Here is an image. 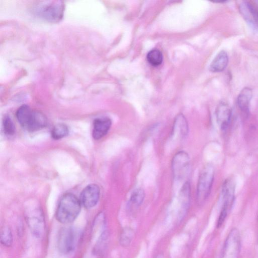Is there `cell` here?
I'll use <instances>...</instances> for the list:
<instances>
[{"label": "cell", "mask_w": 258, "mask_h": 258, "mask_svg": "<svg viewBox=\"0 0 258 258\" xmlns=\"http://www.w3.org/2000/svg\"><path fill=\"white\" fill-rule=\"evenodd\" d=\"M232 116L230 106L224 102H220L216 109L217 123L221 130L224 131L228 127Z\"/></svg>", "instance_id": "obj_11"}, {"label": "cell", "mask_w": 258, "mask_h": 258, "mask_svg": "<svg viewBox=\"0 0 258 258\" xmlns=\"http://www.w3.org/2000/svg\"><path fill=\"white\" fill-rule=\"evenodd\" d=\"M135 236L134 230L131 227H126L121 231L119 237V242L120 245L123 247H128Z\"/></svg>", "instance_id": "obj_17"}, {"label": "cell", "mask_w": 258, "mask_h": 258, "mask_svg": "<svg viewBox=\"0 0 258 258\" xmlns=\"http://www.w3.org/2000/svg\"><path fill=\"white\" fill-rule=\"evenodd\" d=\"M111 120L107 117L96 118L93 122L92 137L95 140H99L105 136L111 126Z\"/></svg>", "instance_id": "obj_12"}, {"label": "cell", "mask_w": 258, "mask_h": 258, "mask_svg": "<svg viewBox=\"0 0 258 258\" xmlns=\"http://www.w3.org/2000/svg\"><path fill=\"white\" fill-rule=\"evenodd\" d=\"M148 62L153 67L160 66L163 61L162 52L157 49H153L147 55Z\"/></svg>", "instance_id": "obj_18"}, {"label": "cell", "mask_w": 258, "mask_h": 258, "mask_svg": "<svg viewBox=\"0 0 258 258\" xmlns=\"http://www.w3.org/2000/svg\"><path fill=\"white\" fill-rule=\"evenodd\" d=\"M99 187L95 184L87 186L80 195L81 204L87 209H91L97 204L100 198Z\"/></svg>", "instance_id": "obj_9"}, {"label": "cell", "mask_w": 258, "mask_h": 258, "mask_svg": "<svg viewBox=\"0 0 258 258\" xmlns=\"http://www.w3.org/2000/svg\"><path fill=\"white\" fill-rule=\"evenodd\" d=\"M64 9L63 3L60 1H42L35 8L36 13L39 17L51 22L61 20Z\"/></svg>", "instance_id": "obj_3"}, {"label": "cell", "mask_w": 258, "mask_h": 258, "mask_svg": "<svg viewBox=\"0 0 258 258\" xmlns=\"http://www.w3.org/2000/svg\"><path fill=\"white\" fill-rule=\"evenodd\" d=\"M76 230L72 227H65L59 231L57 237V247L60 253L68 254L75 248L78 240Z\"/></svg>", "instance_id": "obj_5"}, {"label": "cell", "mask_w": 258, "mask_h": 258, "mask_svg": "<svg viewBox=\"0 0 258 258\" xmlns=\"http://www.w3.org/2000/svg\"><path fill=\"white\" fill-rule=\"evenodd\" d=\"M228 63V56L227 52L222 50L215 57L210 64V71L213 73L222 72L226 68Z\"/></svg>", "instance_id": "obj_16"}, {"label": "cell", "mask_w": 258, "mask_h": 258, "mask_svg": "<svg viewBox=\"0 0 258 258\" xmlns=\"http://www.w3.org/2000/svg\"><path fill=\"white\" fill-rule=\"evenodd\" d=\"M190 163L189 156L185 151H180L174 155L171 162V169L175 179L180 180L187 176Z\"/></svg>", "instance_id": "obj_6"}, {"label": "cell", "mask_w": 258, "mask_h": 258, "mask_svg": "<svg viewBox=\"0 0 258 258\" xmlns=\"http://www.w3.org/2000/svg\"><path fill=\"white\" fill-rule=\"evenodd\" d=\"M4 130L8 136H12L15 132V126L10 117H6L3 121Z\"/></svg>", "instance_id": "obj_22"}, {"label": "cell", "mask_w": 258, "mask_h": 258, "mask_svg": "<svg viewBox=\"0 0 258 258\" xmlns=\"http://www.w3.org/2000/svg\"><path fill=\"white\" fill-rule=\"evenodd\" d=\"M69 134L68 126L63 123H58L54 126L51 131V137L54 140L61 139Z\"/></svg>", "instance_id": "obj_20"}, {"label": "cell", "mask_w": 258, "mask_h": 258, "mask_svg": "<svg viewBox=\"0 0 258 258\" xmlns=\"http://www.w3.org/2000/svg\"><path fill=\"white\" fill-rule=\"evenodd\" d=\"M27 224L31 233L36 237H42L45 230V224L42 212L36 208L28 210L26 213Z\"/></svg>", "instance_id": "obj_7"}, {"label": "cell", "mask_w": 258, "mask_h": 258, "mask_svg": "<svg viewBox=\"0 0 258 258\" xmlns=\"http://www.w3.org/2000/svg\"><path fill=\"white\" fill-rule=\"evenodd\" d=\"M145 196L144 189L142 188L135 189L132 193L130 203L131 205L135 207H139L143 203Z\"/></svg>", "instance_id": "obj_19"}, {"label": "cell", "mask_w": 258, "mask_h": 258, "mask_svg": "<svg viewBox=\"0 0 258 258\" xmlns=\"http://www.w3.org/2000/svg\"><path fill=\"white\" fill-rule=\"evenodd\" d=\"M16 117L22 126L29 132H34L47 125V118L41 112L23 105L17 110Z\"/></svg>", "instance_id": "obj_2"}, {"label": "cell", "mask_w": 258, "mask_h": 258, "mask_svg": "<svg viewBox=\"0 0 258 258\" xmlns=\"http://www.w3.org/2000/svg\"><path fill=\"white\" fill-rule=\"evenodd\" d=\"M240 249V237L238 230L232 229L224 242L222 258H237Z\"/></svg>", "instance_id": "obj_8"}, {"label": "cell", "mask_w": 258, "mask_h": 258, "mask_svg": "<svg viewBox=\"0 0 258 258\" xmlns=\"http://www.w3.org/2000/svg\"><path fill=\"white\" fill-rule=\"evenodd\" d=\"M155 258H164V257L162 253H159L155 257Z\"/></svg>", "instance_id": "obj_23"}, {"label": "cell", "mask_w": 258, "mask_h": 258, "mask_svg": "<svg viewBox=\"0 0 258 258\" xmlns=\"http://www.w3.org/2000/svg\"><path fill=\"white\" fill-rule=\"evenodd\" d=\"M235 182L234 178L229 177L224 182L222 187V197L223 204L222 208L229 211L234 202V192Z\"/></svg>", "instance_id": "obj_10"}, {"label": "cell", "mask_w": 258, "mask_h": 258, "mask_svg": "<svg viewBox=\"0 0 258 258\" xmlns=\"http://www.w3.org/2000/svg\"><path fill=\"white\" fill-rule=\"evenodd\" d=\"M173 137L180 139H184L188 134V122L182 114H178L175 118L172 131Z\"/></svg>", "instance_id": "obj_13"}, {"label": "cell", "mask_w": 258, "mask_h": 258, "mask_svg": "<svg viewBox=\"0 0 258 258\" xmlns=\"http://www.w3.org/2000/svg\"><path fill=\"white\" fill-rule=\"evenodd\" d=\"M81 203L74 195L66 194L61 198L55 213L57 220L64 224L73 222L79 215Z\"/></svg>", "instance_id": "obj_1"}, {"label": "cell", "mask_w": 258, "mask_h": 258, "mask_svg": "<svg viewBox=\"0 0 258 258\" xmlns=\"http://www.w3.org/2000/svg\"><path fill=\"white\" fill-rule=\"evenodd\" d=\"M214 178V168L211 164H206L202 169L197 188V201L202 204L209 197Z\"/></svg>", "instance_id": "obj_4"}, {"label": "cell", "mask_w": 258, "mask_h": 258, "mask_svg": "<svg viewBox=\"0 0 258 258\" xmlns=\"http://www.w3.org/2000/svg\"><path fill=\"white\" fill-rule=\"evenodd\" d=\"M252 97V90L249 87L243 88L239 93L237 102L239 109L245 114H248L249 104Z\"/></svg>", "instance_id": "obj_14"}, {"label": "cell", "mask_w": 258, "mask_h": 258, "mask_svg": "<svg viewBox=\"0 0 258 258\" xmlns=\"http://www.w3.org/2000/svg\"><path fill=\"white\" fill-rule=\"evenodd\" d=\"M243 15L253 25L258 26V8L251 2H244L240 8Z\"/></svg>", "instance_id": "obj_15"}, {"label": "cell", "mask_w": 258, "mask_h": 258, "mask_svg": "<svg viewBox=\"0 0 258 258\" xmlns=\"http://www.w3.org/2000/svg\"><path fill=\"white\" fill-rule=\"evenodd\" d=\"M13 237L12 231L9 226H5L2 230L1 234V242L6 247L12 245Z\"/></svg>", "instance_id": "obj_21"}]
</instances>
